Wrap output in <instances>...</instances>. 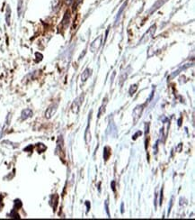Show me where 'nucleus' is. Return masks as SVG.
<instances>
[{
	"label": "nucleus",
	"mask_w": 195,
	"mask_h": 220,
	"mask_svg": "<svg viewBox=\"0 0 195 220\" xmlns=\"http://www.w3.org/2000/svg\"><path fill=\"white\" fill-rule=\"evenodd\" d=\"M57 107H58V104H57V103L51 104V105L47 108V110H46L45 118H47V119H50V118H52V117L54 116V114L56 113V111H57Z\"/></svg>",
	"instance_id": "1"
},
{
	"label": "nucleus",
	"mask_w": 195,
	"mask_h": 220,
	"mask_svg": "<svg viewBox=\"0 0 195 220\" xmlns=\"http://www.w3.org/2000/svg\"><path fill=\"white\" fill-rule=\"evenodd\" d=\"M102 42H103V36L101 35V36H99L98 38H96V39L92 43L90 46L91 52H96L99 50L100 46L102 45Z\"/></svg>",
	"instance_id": "2"
},
{
	"label": "nucleus",
	"mask_w": 195,
	"mask_h": 220,
	"mask_svg": "<svg viewBox=\"0 0 195 220\" xmlns=\"http://www.w3.org/2000/svg\"><path fill=\"white\" fill-rule=\"evenodd\" d=\"M143 107L144 106L141 105V106H137L134 110H133V118H134V121L137 122L138 119L141 117V114H142V111H143Z\"/></svg>",
	"instance_id": "3"
},
{
	"label": "nucleus",
	"mask_w": 195,
	"mask_h": 220,
	"mask_svg": "<svg viewBox=\"0 0 195 220\" xmlns=\"http://www.w3.org/2000/svg\"><path fill=\"white\" fill-rule=\"evenodd\" d=\"M32 111L29 109V108H26V109H24V110H23L22 111V114H21V118H22V120H26V119H28V118H30L32 117Z\"/></svg>",
	"instance_id": "4"
},
{
	"label": "nucleus",
	"mask_w": 195,
	"mask_h": 220,
	"mask_svg": "<svg viewBox=\"0 0 195 220\" xmlns=\"http://www.w3.org/2000/svg\"><path fill=\"white\" fill-rule=\"evenodd\" d=\"M91 74H92V71H91L90 69H86V70L84 71V72L81 75V80H82L83 82L86 81V80L88 79V78L91 76Z\"/></svg>",
	"instance_id": "5"
},
{
	"label": "nucleus",
	"mask_w": 195,
	"mask_h": 220,
	"mask_svg": "<svg viewBox=\"0 0 195 220\" xmlns=\"http://www.w3.org/2000/svg\"><path fill=\"white\" fill-rule=\"evenodd\" d=\"M69 18H70V14H69V12H68V11H67V12L65 13L64 17H63V20H62V25H63V26H64V27H65V26H67V25H68Z\"/></svg>",
	"instance_id": "6"
},
{
	"label": "nucleus",
	"mask_w": 195,
	"mask_h": 220,
	"mask_svg": "<svg viewBox=\"0 0 195 220\" xmlns=\"http://www.w3.org/2000/svg\"><path fill=\"white\" fill-rule=\"evenodd\" d=\"M85 141H86V145H88L91 141V133H89V123L86 126V133H85Z\"/></svg>",
	"instance_id": "7"
},
{
	"label": "nucleus",
	"mask_w": 195,
	"mask_h": 220,
	"mask_svg": "<svg viewBox=\"0 0 195 220\" xmlns=\"http://www.w3.org/2000/svg\"><path fill=\"white\" fill-rule=\"evenodd\" d=\"M10 16H11V8L9 6H6V22L7 25H10Z\"/></svg>",
	"instance_id": "8"
},
{
	"label": "nucleus",
	"mask_w": 195,
	"mask_h": 220,
	"mask_svg": "<svg viewBox=\"0 0 195 220\" xmlns=\"http://www.w3.org/2000/svg\"><path fill=\"white\" fill-rule=\"evenodd\" d=\"M110 155H111V149L107 146L105 147V149H104V159L105 161H107L109 159Z\"/></svg>",
	"instance_id": "9"
},
{
	"label": "nucleus",
	"mask_w": 195,
	"mask_h": 220,
	"mask_svg": "<svg viewBox=\"0 0 195 220\" xmlns=\"http://www.w3.org/2000/svg\"><path fill=\"white\" fill-rule=\"evenodd\" d=\"M9 217L11 218H20V216H19V214L16 212V209H13L12 211H11V213H10V215H9Z\"/></svg>",
	"instance_id": "10"
},
{
	"label": "nucleus",
	"mask_w": 195,
	"mask_h": 220,
	"mask_svg": "<svg viewBox=\"0 0 195 220\" xmlns=\"http://www.w3.org/2000/svg\"><path fill=\"white\" fill-rule=\"evenodd\" d=\"M22 206H23V204H22V202H21V200L20 199H15V209H19V208H21L22 207Z\"/></svg>",
	"instance_id": "11"
},
{
	"label": "nucleus",
	"mask_w": 195,
	"mask_h": 220,
	"mask_svg": "<svg viewBox=\"0 0 195 220\" xmlns=\"http://www.w3.org/2000/svg\"><path fill=\"white\" fill-rule=\"evenodd\" d=\"M138 89V87H137V85L134 84V85H132V86H131V88H130V90H129V92H130V95H133L134 93L136 92V90Z\"/></svg>",
	"instance_id": "12"
},
{
	"label": "nucleus",
	"mask_w": 195,
	"mask_h": 220,
	"mask_svg": "<svg viewBox=\"0 0 195 220\" xmlns=\"http://www.w3.org/2000/svg\"><path fill=\"white\" fill-rule=\"evenodd\" d=\"M23 0H19V3H18V8H17V10H18V15H21L22 14V8H23Z\"/></svg>",
	"instance_id": "13"
},
{
	"label": "nucleus",
	"mask_w": 195,
	"mask_h": 220,
	"mask_svg": "<svg viewBox=\"0 0 195 220\" xmlns=\"http://www.w3.org/2000/svg\"><path fill=\"white\" fill-rule=\"evenodd\" d=\"M105 209L108 214V217L110 218V212H109V207H108V201H105Z\"/></svg>",
	"instance_id": "14"
},
{
	"label": "nucleus",
	"mask_w": 195,
	"mask_h": 220,
	"mask_svg": "<svg viewBox=\"0 0 195 220\" xmlns=\"http://www.w3.org/2000/svg\"><path fill=\"white\" fill-rule=\"evenodd\" d=\"M162 201H163V189L161 190V192H160V200H159L160 205H162Z\"/></svg>",
	"instance_id": "15"
},
{
	"label": "nucleus",
	"mask_w": 195,
	"mask_h": 220,
	"mask_svg": "<svg viewBox=\"0 0 195 220\" xmlns=\"http://www.w3.org/2000/svg\"><path fill=\"white\" fill-rule=\"evenodd\" d=\"M105 111H104V106H101V107H100V110H99V114H98V117L100 118V117H101V115H102V113H104Z\"/></svg>",
	"instance_id": "16"
},
{
	"label": "nucleus",
	"mask_w": 195,
	"mask_h": 220,
	"mask_svg": "<svg viewBox=\"0 0 195 220\" xmlns=\"http://www.w3.org/2000/svg\"><path fill=\"white\" fill-rule=\"evenodd\" d=\"M111 187H112V191L115 192V191H116V190H115V181H112V184H111Z\"/></svg>",
	"instance_id": "17"
},
{
	"label": "nucleus",
	"mask_w": 195,
	"mask_h": 220,
	"mask_svg": "<svg viewBox=\"0 0 195 220\" xmlns=\"http://www.w3.org/2000/svg\"><path fill=\"white\" fill-rule=\"evenodd\" d=\"M73 1H74V0H65V3H66L68 6H69V5H71V4L73 3Z\"/></svg>",
	"instance_id": "18"
},
{
	"label": "nucleus",
	"mask_w": 195,
	"mask_h": 220,
	"mask_svg": "<svg viewBox=\"0 0 195 220\" xmlns=\"http://www.w3.org/2000/svg\"><path fill=\"white\" fill-rule=\"evenodd\" d=\"M139 134H141V132H138L137 133H136V134H134V135H133V137H132V138H133V140H136V139H137V136H138V135H139Z\"/></svg>",
	"instance_id": "19"
},
{
	"label": "nucleus",
	"mask_w": 195,
	"mask_h": 220,
	"mask_svg": "<svg viewBox=\"0 0 195 220\" xmlns=\"http://www.w3.org/2000/svg\"><path fill=\"white\" fill-rule=\"evenodd\" d=\"M172 205H173V199H171V202H170V206H169V209H168V215H169V213H170V210H171Z\"/></svg>",
	"instance_id": "20"
},
{
	"label": "nucleus",
	"mask_w": 195,
	"mask_h": 220,
	"mask_svg": "<svg viewBox=\"0 0 195 220\" xmlns=\"http://www.w3.org/2000/svg\"><path fill=\"white\" fill-rule=\"evenodd\" d=\"M86 206H87V211H89V209H90V202H89V201H86Z\"/></svg>",
	"instance_id": "21"
},
{
	"label": "nucleus",
	"mask_w": 195,
	"mask_h": 220,
	"mask_svg": "<svg viewBox=\"0 0 195 220\" xmlns=\"http://www.w3.org/2000/svg\"><path fill=\"white\" fill-rule=\"evenodd\" d=\"M28 150H32V145H29L28 147H26L25 149H24V151L26 152V151H28Z\"/></svg>",
	"instance_id": "22"
}]
</instances>
